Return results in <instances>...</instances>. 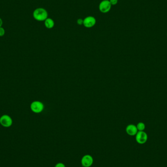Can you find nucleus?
I'll use <instances>...</instances> for the list:
<instances>
[{"mask_svg": "<svg viewBox=\"0 0 167 167\" xmlns=\"http://www.w3.org/2000/svg\"><path fill=\"white\" fill-rule=\"evenodd\" d=\"M96 23V20L95 17L89 16L85 17L83 21V25L86 28H91L94 26Z\"/></svg>", "mask_w": 167, "mask_h": 167, "instance_id": "nucleus-6", "label": "nucleus"}, {"mask_svg": "<svg viewBox=\"0 0 167 167\" xmlns=\"http://www.w3.org/2000/svg\"><path fill=\"white\" fill-rule=\"evenodd\" d=\"M33 17L36 21L43 22L48 18V13L44 8H37L34 11Z\"/></svg>", "mask_w": 167, "mask_h": 167, "instance_id": "nucleus-1", "label": "nucleus"}, {"mask_svg": "<svg viewBox=\"0 0 167 167\" xmlns=\"http://www.w3.org/2000/svg\"><path fill=\"white\" fill-rule=\"evenodd\" d=\"M45 22V26L47 29H51L54 26V21L51 18H48Z\"/></svg>", "mask_w": 167, "mask_h": 167, "instance_id": "nucleus-9", "label": "nucleus"}, {"mask_svg": "<svg viewBox=\"0 0 167 167\" xmlns=\"http://www.w3.org/2000/svg\"><path fill=\"white\" fill-rule=\"evenodd\" d=\"M55 167H66V166L63 164L62 163H59L56 165Z\"/></svg>", "mask_w": 167, "mask_h": 167, "instance_id": "nucleus-14", "label": "nucleus"}, {"mask_svg": "<svg viewBox=\"0 0 167 167\" xmlns=\"http://www.w3.org/2000/svg\"></svg>", "mask_w": 167, "mask_h": 167, "instance_id": "nucleus-16", "label": "nucleus"}, {"mask_svg": "<svg viewBox=\"0 0 167 167\" xmlns=\"http://www.w3.org/2000/svg\"><path fill=\"white\" fill-rule=\"evenodd\" d=\"M111 4L109 0H103L99 5V9L101 12L103 13H107L109 12L111 9Z\"/></svg>", "mask_w": 167, "mask_h": 167, "instance_id": "nucleus-2", "label": "nucleus"}, {"mask_svg": "<svg viewBox=\"0 0 167 167\" xmlns=\"http://www.w3.org/2000/svg\"><path fill=\"white\" fill-rule=\"evenodd\" d=\"M83 21H84V20L82 19H78L77 21V23L79 25H83Z\"/></svg>", "mask_w": 167, "mask_h": 167, "instance_id": "nucleus-13", "label": "nucleus"}, {"mask_svg": "<svg viewBox=\"0 0 167 167\" xmlns=\"http://www.w3.org/2000/svg\"><path fill=\"white\" fill-rule=\"evenodd\" d=\"M111 5H116L118 4V0H109Z\"/></svg>", "mask_w": 167, "mask_h": 167, "instance_id": "nucleus-11", "label": "nucleus"}, {"mask_svg": "<svg viewBox=\"0 0 167 167\" xmlns=\"http://www.w3.org/2000/svg\"><path fill=\"white\" fill-rule=\"evenodd\" d=\"M12 123L13 121L11 117L7 114L2 115L0 118V124L3 127L6 128L11 127L12 125Z\"/></svg>", "mask_w": 167, "mask_h": 167, "instance_id": "nucleus-4", "label": "nucleus"}, {"mask_svg": "<svg viewBox=\"0 0 167 167\" xmlns=\"http://www.w3.org/2000/svg\"><path fill=\"white\" fill-rule=\"evenodd\" d=\"M138 131L137 128V127L136 126H135V125H129L126 128V132L131 136L135 135Z\"/></svg>", "mask_w": 167, "mask_h": 167, "instance_id": "nucleus-8", "label": "nucleus"}, {"mask_svg": "<svg viewBox=\"0 0 167 167\" xmlns=\"http://www.w3.org/2000/svg\"><path fill=\"white\" fill-rule=\"evenodd\" d=\"M137 128H138V131H144L146 128L145 124L143 122H139L138 123L137 126Z\"/></svg>", "mask_w": 167, "mask_h": 167, "instance_id": "nucleus-10", "label": "nucleus"}, {"mask_svg": "<svg viewBox=\"0 0 167 167\" xmlns=\"http://www.w3.org/2000/svg\"></svg>", "mask_w": 167, "mask_h": 167, "instance_id": "nucleus-17", "label": "nucleus"}, {"mask_svg": "<svg viewBox=\"0 0 167 167\" xmlns=\"http://www.w3.org/2000/svg\"><path fill=\"white\" fill-rule=\"evenodd\" d=\"M3 20H2V19L0 18V27H2V25H3Z\"/></svg>", "mask_w": 167, "mask_h": 167, "instance_id": "nucleus-15", "label": "nucleus"}, {"mask_svg": "<svg viewBox=\"0 0 167 167\" xmlns=\"http://www.w3.org/2000/svg\"><path fill=\"white\" fill-rule=\"evenodd\" d=\"M5 34V30L2 27H0V37H2Z\"/></svg>", "mask_w": 167, "mask_h": 167, "instance_id": "nucleus-12", "label": "nucleus"}, {"mask_svg": "<svg viewBox=\"0 0 167 167\" xmlns=\"http://www.w3.org/2000/svg\"><path fill=\"white\" fill-rule=\"evenodd\" d=\"M148 140V135L144 131H138L136 135V140L139 144H144Z\"/></svg>", "mask_w": 167, "mask_h": 167, "instance_id": "nucleus-5", "label": "nucleus"}, {"mask_svg": "<svg viewBox=\"0 0 167 167\" xmlns=\"http://www.w3.org/2000/svg\"><path fill=\"white\" fill-rule=\"evenodd\" d=\"M44 106L40 101H34L30 105V109L33 113H39L43 111Z\"/></svg>", "mask_w": 167, "mask_h": 167, "instance_id": "nucleus-3", "label": "nucleus"}, {"mask_svg": "<svg viewBox=\"0 0 167 167\" xmlns=\"http://www.w3.org/2000/svg\"><path fill=\"white\" fill-rule=\"evenodd\" d=\"M93 160L91 156L85 155L84 156L81 160V163L83 167H89L93 164Z\"/></svg>", "mask_w": 167, "mask_h": 167, "instance_id": "nucleus-7", "label": "nucleus"}]
</instances>
